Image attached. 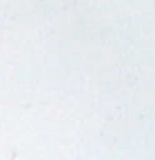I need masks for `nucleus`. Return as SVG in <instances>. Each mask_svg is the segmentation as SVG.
I'll use <instances>...</instances> for the list:
<instances>
[]
</instances>
